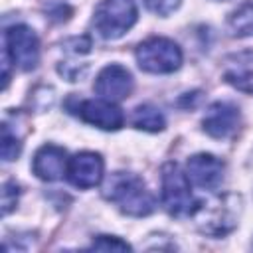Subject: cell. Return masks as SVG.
Returning <instances> with one entry per match:
<instances>
[{"label": "cell", "instance_id": "obj_12", "mask_svg": "<svg viewBox=\"0 0 253 253\" xmlns=\"http://www.w3.org/2000/svg\"><path fill=\"white\" fill-rule=\"evenodd\" d=\"M221 77L233 89L253 95V49L225 55L221 61Z\"/></svg>", "mask_w": 253, "mask_h": 253}, {"label": "cell", "instance_id": "obj_18", "mask_svg": "<svg viewBox=\"0 0 253 253\" xmlns=\"http://www.w3.org/2000/svg\"><path fill=\"white\" fill-rule=\"evenodd\" d=\"M91 249H99V251H128L130 245L115 235H99L93 239Z\"/></svg>", "mask_w": 253, "mask_h": 253}, {"label": "cell", "instance_id": "obj_3", "mask_svg": "<svg viewBox=\"0 0 253 253\" xmlns=\"http://www.w3.org/2000/svg\"><path fill=\"white\" fill-rule=\"evenodd\" d=\"M160 202L172 217H192L198 202L190 192V180L176 162H166L160 172Z\"/></svg>", "mask_w": 253, "mask_h": 253}, {"label": "cell", "instance_id": "obj_7", "mask_svg": "<svg viewBox=\"0 0 253 253\" xmlns=\"http://www.w3.org/2000/svg\"><path fill=\"white\" fill-rule=\"evenodd\" d=\"M71 113H75L83 123L103 128V130H119L125 123L123 111L113 103L103 97L99 99H79L73 105H69Z\"/></svg>", "mask_w": 253, "mask_h": 253}, {"label": "cell", "instance_id": "obj_15", "mask_svg": "<svg viewBox=\"0 0 253 253\" xmlns=\"http://www.w3.org/2000/svg\"><path fill=\"white\" fill-rule=\"evenodd\" d=\"M132 125L138 130H146V132H160L166 126V119L160 113V109H156L150 103H142L132 111Z\"/></svg>", "mask_w": 253, "mask_h": 253}, {"label": "cell", "instance_id": "obj_4", "mask_svg": "<svg viewBox=\"0 0 253 253\" xmlns=\"http://www.w3.org/2000/svg\"><path fill=\"white\" fill-rule=\"evenodd\" d=\"M134 57L142 71L154 75H168L178 71L184 59L180 45L162 36H154L140 42L136 45Z\"/></svg>", "mask_w": 253, "mask_h": 253}, {"label": "cell", "instance_id": "obj_9", "mask_svg": "<svg viewBox=\"0 0 253 253\" xmlns=\"http://www.w3.org/2000/svg\"><path fill=\"white\" fill-rule=\"evenodd\" d=\"M241 123V113L233 103L227 101H215L208 107L204 119H202V128L206 134L211 138H229L235 134Z\"/></svg>", "mask_w": 253, "mask_h": 253}, {"label": "cell", "instance_id": "obj_17", "mask_svg": "<svg viewBox=\"0 0 253 253\" xmlns=\"http://www.w3.org/2000/svg\"><path fill=\"white\" fill-rule=\"evenodd\" d=\"M22 152V140L20 136L10 128L8 123L2 125V160L4 162H12L20 156Z\"/></svg>", "mask_w": 253, "mask_h": 253}, {"label": "cell", "instance_id": "obj_13", "mask_svg": "<svg viewBox=\"0 0 253 253\" xmlns=\"http://www.w3.org/2000/svg\"><path fill=\"white\" fill-rule=\"evenodd\" d=\"M67 164H69V158H67L65 148H61L57 144H43L34 154L32 170L40 180L55 182V180L63 178V174L67 172Z\"/></svg>", "mask_w": 253, "mask_h": 253}, {"label": "cell", "instance_id": "obj_14", "mask_svg": "<svg viewBox=\"0 0 253 253\" xmlns=\"http://www.w3.org/2000/svg\"><path fill=\"white\" fill-rule=\"evenodd\" d=\"M63 51L67 57L59 61V73L67 81H77L87 69V63L81 61V57L91 51V40L87 36L71 38L63 43Z\"/></svg>", "mask_w": 253, "mask_h": 253}, {"label": "cell", "instance_id": "obj_1", "mask_svg": "<svg viewBox=\"0 0 253 253\" xmlns=\"http://www.w3.org/2000/svg\"><path fill=\"white\" fill-rule=\"evenodd\" d=\"M103 196L130 217L150 215L156 206L142 178L132 172H113L105 182Z\"/></svg>", "mask_w": 253, "mask_h": 253}, {"label": "cell", "instance_id": "obj_2", "mask_svg": "<svg viewBox=\"0 0 253 253\" xmlns=\"http://www.w3.org/2000/svg\"><path fill=\"white\" fill-rule=\"evenodd\" d=\"M241 210H243L241 196L219 194L206 202H200L192 217L202 233L210 237H223L237 227Z\"/></svg>", "mask_w": 253, "mask_h": 253}, {"label": "cell", "instance_id": "obj_8", "mask_svg": "<svg viewBox=\"0 0 253 253\" xmlns=\"http://www.w3.org/2000/svg\"><path fill=\"white\" fill-rule=\"evenodd\" d=\"M103 170H105V162H103L101 154L85 150V152H77L75 156L69 158L65 176L71 186H75L79 190H89V188H95L101 184Z\"/></svg>", "mask_w": 253, "mask_h": 253}, {"label": "cell", "instance_id": "obj_20", "mask_svg": "<svg viewBox=\"0 0 253 253\" xmlns=\"http://www.w3.org/2000/svg\"><path fill=\"white\" fill-rule=\"evenodd\" d=\"M180 4H182V0H144V6H146L150 12L158 14V16H168V14H172Z\"/></svg>", "mask_w": 253, "mask_h": 253}, {"label": "cell", "instance_id": "obj_6", "mask_svg": "<svg viewBox=\"0 0 253 253\" xmlns=\"http://www.w3.org/2000/svg\"><path fill=\"white\" fill-rule=\"evenodd\" d=\"M4 53L20 71H32L40 63V40L26 24L10 26L4 32Z\"/></svg>", "mask_w": 253, "mask_h": 253}, {"label": "cell", "instance_id": "obj_16", "mask_svg": "<svg viewBox=\"0 0 253 253\" xmlns=\"http://www.w3.org/2000/svg\"><path fill=\"white\" fill-rule=\"evenodd\" d=\"M227 30L233 38H249L253 36V0L237 6L227 18Z\"/></svg>", "mask_w": 253, "mask_h": 253}, {"label": "cell", "instance_id": "obj_5", "mask_svg": "<svg viewBox=\"0 0 253 253\" xmlns=\"http://www.w3.org/2000/svg\"><path fill=\"white\" fill-rule=\"evenodd\" d=\"M138 18L134 0H101L93 12V28L103 40H119Z\"/></svg>", "mask_w": 253, "mask_h": 253}, {"label": "cell", "instance_id": "obj_10", "mask_svg": "<svg viewBox=\"0 0 253 253\" xmlns=\"http://www.w3.org/2000/svg\"><path fill=\"white\" fill-rule=\"evenodd\" d=\"M132 87H134V81H132L130 71L119 63H111V65L103 67L93 85V89L99 97L113 101V103L126 99L132 93Z\"/></svg>", "mask_w": 253, "mask_h": 253}, {"label": "cell", "instance_id": "obj_19", "mask_svg": "<svg viewBox=\"0 0 253 253\" xmlns=\"http://www.w3.org/2000/svg\"><path fill=\"white\" fill-rule=\"evenodd\" d=\"M18 196H20V186L14 182V180H8L4 186H2V213L8 215L16 204H18Z\"/></svg>", "mask_w": 253, "mask_h": 253}, {"label": "cell", "instance_id": "obj_11", "mask_svg": "<svg viewBox=\"0 0 253 253\" xmlns=\"http://www.w3.org/2000/svg\"><path fill=\"white\" fill-rule=\"evenodd\" d=\"M223 170H225V164L217 156L208 152L194 154L186 162L188 180L202 190H215L223 180Z\"/></svg>", "mask_w": 253, "mask_h": 253}]
</instances>
